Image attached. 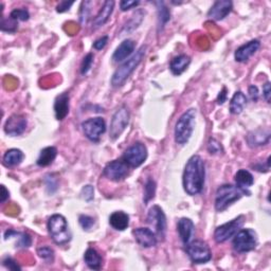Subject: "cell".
I'll return each mask as SVG.
<instances>
[{"label": "cell", "mask_w": 271, "mask_h": 271, "mask_svg": "<svg viewBox=\"0 0 271 271\" xmlns=\"http://www.w3.org/2000/svg\"><path fill=\"white\" fill-rule=\"evenodd\" d=\"M177 231H178L180 240H182V242L185 245H187L188 243L191 242L192 237H193V235H194L195 224L190 218L183 217L178 220Z\"/></svg>", "instance_id": "d6986e66"}, {"label": "cell", "mask_w": 271, "mask_h": 271, "mask_svg": "<svg viewBox=\"0 0 271 271\" xmlns=\"http://www.w3.org/2000/svg\"><path fill=\"white\" fill-rule=\"evenodd\" d=\"M114 8H115V2H112V0H108V2L104 3V6L101 8L100 12L94 19V22H93L94 30H97L106 24V22L109 20L112 12H114Z\"/></svg>", "instance_id": "ffe728a7"}, {"label": "cell", "mask_w": 271, "mask_h": 271, "mask_svg": "<svg viewBox=\"0 0 271 271\" xmlns=\"http://www.w3.org/2000/svg\"><path fill=\"white\" fill-rule=\"evenodd\" d=\"M186 251L194 264H206L212 258V252L209 245L200 240L188 243L186 245Z\"/></svg>", "instance_id": "52a82bcc"}, {"label": "cell", "mask_w": 271, "mask_h": 271, "mask_svg": "<svg viewBox=\"0 0 271 271\" xmlns=\"http://www.w3.org/2000/svg\"><path fill=\"white\" fill-rule=\"evenodd\" d=\"M232 8L233 4L230 0H218L209 10L208 17L217 21L222 20L231 13Z\"/></svg>", "instance_id": "9a60e30c"}, {"label": "cell", "mask_w": 271, "mask_h": 271, "mask_svg": "<svg viewBox=\"0 0 271 271\" xmlns=\"http://www.w3.org/2000/svg\"><path fill=\"white\" fill-rule=\"evenodd\" d=\"M82 128L90 141L98 142L101 138V136L106 131V122L103 118H90L82 123Z\"/></svg>", "instance_id": "8fae6325"}, {"label": "cell", "mask_w": 271, "mask_h": 271, "mask_svg": "<svg viewBox=\"0 0 271 271\" xmlns=\"http://www.w3.org/2000/svg\"><path fill=\"white\" fill-rule=\"evenodd\" d=\"M205 177L206 166L202 158L198 155L192 156L186 164L183 176V185L186 193L191 196L201 193L205 186Z\"/></svg>", "instance_id": "6da1fadb"}, {"label": "cell", "mask_w": 271, "mask_h": 271, "mask_svg": "<svg viewBox=\"0 0 271 271\" xmlns=\"http://www.w3.org/2000/svg\"><path fill=\"white\" fill-rule=\"evenodd\" d=\"M249 96H250L252 101H254V102L257 101V99H258V89H257L256 86L251 85L249 87Z\"/></svg>", "instance_id": "681fc988"}, {"label": "cell", "mask_w": 271, "mask_h": 271, "mask_svg": "<svg viewBox=\"0 0 271 271\" xmlns=\"http://www.w3.org/2000/svg\"><path fill=\"white\" fill-rule=\"evenodd\" d=\"M129 111L125 105H122L116 110L111 118L109 137L111 140H117L125 130L129 123Z\"/></svg>", "instance_id": "9c48e42d"}, {"label": "cell", "mask_w": 271, "mask_h": 271, "mask_svg": "<svg viewBox=\"0 0 271 271\" xmlns=\"http://www.w3.org/2000/svg\"><path fill=\"white\" fill-rule=\"evenodd\" d=\"M92 2H83L80 10V22L81 25H86L90 16V9H92Z\"/></svg>", "instance_id": "d590c367"}, {"label": "cell", "mask_w": 271, "mask_h": 271, "mask_svg": "<svg viewBox=\"0 0 271 271\" xmlns=\"http://www.w3.org/2000/svg\"><path fill=\"white\" fill-rule=\"evenodd\" d=\"M148 158V149L141 142H136L125 151L123 155V160L130 167H139Z\"/></svg>", "instance_id": "30bf717a"}, {"label": "cell", "mask_w": 271, "mask_h": 271, "mask_svg": "<svg viewBox=\"0 0 271 271\" xmlns=\"http://www.w3.org/2000/svg\"><path fill=\"white\" fill-rule=\"evenodd\" d=\"M10 17L16 21L18 20L27 21L30 17V14H29V11L26 9H15L12 11V12H11Z\"/></svg>", "instance_id": "8d00e7d4"}, {"label": "cell", "mask_w": 271, "mask_h": 271, "mask_svg": "<svg viewBox=\"0 0 271 271\" xmlns=\"http://www.w3.org/2000/svg\"><path fill=\"white\" fill-rule=\"evenodd\" d=\"M9 191L7 190V188L5 186H2V199H0V201H2L3 203L9 198Z\"/></svg>", "instance_id": "f907efd6"}, {"label": "cell", "mask_w": 271, "mask_h": 271, "mask_svg": "<svg viewBox=\"0 0 271 271\" xmlns=\"http://www.w3.org/2000/svg\"><path fill=\"white\" fill-rule=\"evenodd\" d=\"M25 155L18 149H11L6 152L3 158V163L7 167H13L19 165L24 160Z\"/></svg>", "instance_id": "484cf974"}, {"label": "cell", "mask_w": 271, "mask_h": 271, "mask_svg": "<svg viewBox=\"0 0 271 271\" xmlns=\"http://www.w3.org/2000/svg\"><path fill=\"white\" fill-rule=\"evenodd\" d=\"M225 100H227V88L223 87L221 92L219 93L218 97H217V103L219 105H222L225 102Z\"/></svg>", "instance_id": "c3c4849f"}, {"label": "cell", "mask_w": 271, "mask_h": 271, "mask_svg": "<svg viewBox=\"0 0 271 271\" xmlns=\"http://www.w3.org/2000/svg\"><path fill=\"white\" fill-rule=\"evenodd\" d=\"M234 180H235L236 187L243 190V191H246V192H248L247 190L249 189L250 187H252L254 184V178H253L252 174L249 171H247V169H244V168L240 169V171H237V173L235 174Z\"/></svg>", "instance_id": "d4e9b609"}, {"label": "cell", "mask_w": 271, "mask_h": 271, "mask_svg": "<svg viewBox=\"0 0 271 271\" xmlns=\"http://www.w3.org/2000/svg\"><path fill=\"white\" fill-rule=\"evenodd\" d=\"M270 141V130L269 129H256L250 131L247 136V142L251 148H257L268 144Z\"/></svg>", "instance_id": "44dd1931"}, {"label": "cell", "mask_w": 271, "mask_h": 271, "mask_svg": "<svg viewBox=\"0 0 271 271\" xmlns=\"http://www.w3.org/2000/svg\"><path fill=\"white\" fill-rule=\"evenodd\" d=\"M56 156H58V150L54 146H48L40 151L36 163L39 166H48L53 163Z\"/></svg>", "instance_id": "83f0119b"}, {"label": "cell", "mask_w": 271, "mask_h": 271, "mask_svg": "<svg viewBox=\"0 0 271 271\" xmlns=\"http://www.w3.org/2000/svg\"><path fill=\"white\" fill-rule=\"evenodd\" d=\"M261 47V42L257 39H253L243 44L234 53L235 61L239 63H245L249 60L252 55L256 53V51Z\"/></svg>", "instance_id": "e0dca14e"}, {"label": "cell", "mask_w": 271, "mask_h": 271, "mask_svg": "<svg viewBox=\"0 0 271 271\" xmlns=\"http://www.w3.org/2000/svg\"><path fill=\"white\" fill-rule=\"evenodd\" d=\"M208 151L211 155H218L222 153V146L217 140L210 139L208 143Z\"/></svg>", "instance_id": "60d3db41"}, {"label": "cell", "mask_w": 271, "mask_h": 271, "mask_svg": "<svg viewBox=\"0 0 271 271\" xmlns=\"http://www.w3.org/2000/svg\"><path fill=\"white\" fill-rule=\"evenodd\" d=\"M44 186H46V190L50 195L54 194L59 189V180L58 177L53 174H49L44 177Z\"/></svg>", "instance_id": "e575fe53"}, {"label": "cell", "mask_w": 271, "mask_h": 271, "mask_svg": "<svg viewBox=\"0 0 271 271\" xmlns=\"http://www.w3.org/2000/svg\"><path fill=\"white\" fill-rule=\"evenodd\" d=\"M156 5L158 6V30L161 31L167 24V21L171 19V12L164 3L159 2L156 3Z\"/></svg>", "instance_id": "1f68e13d"}, {"label": "cell", "mask_w": 271, "mask_h": 271, "mask_svg": "<svg viewBox=\"0 0 271 271\" xmlns=\"http://www.w3.org/2000/svg\"><path fill=\"white\" fill-rule=\"evenodd\" d=\"M37 254L38 256L43 259L47 264H52L54 262V251L52 248L48 246H41L37 248Z\"/></svg>", "instance_id": "d6a6232c"}, {"label": "cell", "mask_w": 271, "mask_h": 271, "mask_svg": "<svg viewBox=\"0 0 271 271\" xmlns=\"http://www.w3.org/2000/svg\"><path fill=\"white\" fill-rule=\"evenodd\" d=\"M190 64H191L190 56L182 54L176 56V58H174L171 61V63H169V69H171L174 75H180L188 69Z\"/></svg>", "instance_id": "cb8c5ba5"}, {"label": "cell", "mask_w": 271, "mask_h": 271, "mask_svg": "<svg viewBox=\"0 0 271 271\" xmlns=\"http://www.w3.org/2000/svg\"><path fill=\"white\" fill-rule=\"evenodd\" d=\"M250 194L249 192L243 191L232 185H222L216 191L215 209L217 212L227 210L233 202L240 200L244 195Z\"/></svg>", "instance_id": "5b68a950"}, {"label": "cell", "mask_w": 271, "mask_h": 271, "mask_svg": "<svg viewBox=\"0 0 271 271\" xmlns=\"http://www.w3.org/2000/svg\"><path fill=\"white\" fill-rule=\"evenodd\" d=\"M136 242L144 248H151L157 245V235L150 228H137L132 231Z\"/></svg>", "instance_id": "2e32d148"}, {"label": "cell", "mask_w": 271, "mask_h": 271, "mask_svg": "<svg viewBox=\"0 0 271 271\" xmlns=\"http://www.w3.org/2000/svg\"><path fill=\"white\" fill-rule=\"evenodd\" d=\"M0 26H2V30L4 32H11V33H13V32H15L17 30V26L18 25H17V21L14 20V19H12L11 17H9L8 19L5 18V17H3V19H2V25H0Z\"/></svg>", "instance_id": "74e56055"}, {"label": "cell", "mask_w": 271, "mask_h": 271, "mask_svg": "<svg viewBox=\"0 0 271 271\" xmlns=\"http://www.w3.org/2000/svg\"><path fill=\"white\" fill-rule=\"evenodd\" d=\"M27 119L21 115L11 116L5 124V132L9 136H19L24 133L27 128Z\"/></svg>", "instance_id": "5bb4252c"}, {"label": "cell", "mask_w": 271, "mask_h": 271, "mask_svg": "<svg viewBox=\"0 0 271 271\" xmlns=\"http://www.w3.org/2000/svg\"><path fill=\"white\" fill-rule=\"evenodd\" d=\"M245 221L246 217L244 215H240L236 218L219 225V227L215 229V232H214V240L218 244L227 242L242 229Z\"/></svg>", "instance_id": "ba28073f"}, {"label": "cell", "mask_w": 271, "mask_h": 271, "mask_svg": "<svg viewBox=\"0 0 271 271\" xmlns=\"http://www.w3.org/2000/svg\"><path fill=\"white\" fill-rule=\"evenodd\" d=\"M156 194V183L153 179H148L144 187V203H149Z\"/></svg>", "instance_id": "836d02e7"}, {"label": "cell", "mask_w": 271, "mask_h": 271, "mask_svg": "<svg viewBox=\"0 0 271 271\" xmlns=\"http://www.w3.org/2000/svg\"><path fill=\"white\" fill-rule=\"evenodd\" d=\"M109 223L112 228L118 231H124L129 225L128 214L123 211L114 212L109 216Z\"/></svg>", "instance_id": "603a6c76"}, {"label": "cell", "mask_w": 271, "mask_h": 271, "mask_svg": "<svg viewBox=\"0 0 271 271\" xmlns=\"http://www.w3.org/2000/svg\"><path fill=\"white\" fill-rule=\"evenodd\" d=\"M94 59H95V56L93 53H88L84 58L82 65H81V73L83 75L87 74L88 71L90 70V68H92L93 63H94Z\"/></svg>", "instance_id": "f35d334b"}, {"label": "cell", "mask_w": 271, "mask_h": 271, "mask_svg": "<svg viewBox=\"0 0 271 271\" xmlns=\"http://www.w3.org/2000/svg\"><path fill=\"white\" fill-rule=\"evenodd\" d=\"M107 41H108V36H102L101 38L97 39L95 42H94V48L96 50H102L104 49V47L107 44Z\"/></svg>", "instance_id": "f6af8a7d"}, {"label": "cell", "mask_w": 271, "mask_h": 271, "mask_svg": "<svg viewBox=\"0 0 271 271\" xmlns=\"http://www.w3.org/2000/svg\"><path fill=\"white\" fill-rule=\"evenodd\" d=\"M70 109V97L68 93H63L56 97L54 102V112L55 117L59 121L64 120L69 114Z\"/></svg>", "instance_id": "ac0fdd59"}, {"label": "cell", "mask_w": 271, "mask_h": 271, "mask_svg": "<svg viewBox=\"0 0 271 271\" xmlns=\"http://www.w3.org/2000/svg\"><path fill=\"white\" fill-rule=\"evenodd\" d=\"M144 11L142 10H138L137 12H136L131 18L126 22L125 25L123 26L122 30L120 31V36L122 35H125V34H130L132 33L136 29H137L140 25H141V22L144 18Z\"/></svg>", "instance_id": "4316f807"}, {"label": "cell", "mask_w": 271, "mask_h": 271, "mask_svg": "<svg viewBox=\"0 0 271 271\" xmlns=\"http://www.w3.org/2000/svg\"><path fill=\"white\" fill-rule=\"evenodd\" d=\"M146 49L148 47L142 46L138 49L129 60H127L125 63H123L118 69L115 71L114 75L111 77V85L115 87H119L125 83V81L130 76V74L136 70L140 63L142 62L143 58L145 56Z\"/></svg>", "instance_id": "7a4b0ae2"}, {"label": "cell", "mask_w": 271, "mask_h": 271, "mask_svg": "<svg viewBox=\"0 0 271 271\" xmlns=\"http://www.w3.org/2000/svg\"><path fill=\"white\" fill-rule=\"evenodd\" d=\"M130 166L124 160H114L106 164L103 175L111 182H122L129 175Z\"/></svg>", "instance_id": "7c38bea8"}, {"label": "cell", "mask_w": 271, "mask_h": 271, "mask_svg": "<svg viewBox=\"0 0 271 271\" xmlns=\"http://www.w3.org/2000/svg\"><path fill=\"white\" fill-rule=\"evenodd\" d=\"M270 95H271V89H270V82H267L264 87H263V97L266 100L267 103H270Z\"/></svg>", "instance_id": "7dc6e473"}, {"label": "cell", "mask_w": 271, "mask_h": 271, "mask_svg": "<svg viewBox=\"0 0 271 271\" xmlns=\"http://www.w3.org/2000/svg\"><path fill=\"white\" fill-rule=\"evenodd\" d=\"M48 232L52 241L58 245H65L71 241V231L67 219L61 214H54L48 220Z\"/></svg>", "instance_id": "277c9868"}, {"label": "cell", "mask_w": 271, "mask_h": 271, "mask_svg": "<svg viewBox=\"0 0 271 271\" xmlns=\"http://www.w3.org/2000/svg\"><path fill=\"white\" fill-rule=\"evenodd\" d=\"M78 222H80L81 227L84 231H89L95 225V219L88 215H81L78 217Z\"/></svg>", "instance_id": "ab89813d"}, {"label": "cell", "mask_w": 271, "mask_h": 271, "mask_svg": "<svg viewBox=\"0 0 271 271\" xmlns=\"http://www.w3.org/2000/svg\"><path fill=\"white\" fill-rule=\"evenodd\" d=\"M233 237V249L239 253L250 252L257 246V235L252 229H241Z\"/></svg>", "instance_id": "8992f818"}, {"label": "cell", "mask_w": 271, "mask_h": 271, "mask_svg": "<svg viewBox=\"0 0 271 271\" xmlns=\"http://www.w3.org/2000/svg\"><path fill=\"white\" fill-rule=\"evenodd\" d=\"M3 264L5 267H7L10 270H21V267L17 264V262L14 261V259L10 256H8L4 259Z\"/></svg>", "instance_id": "7bdbcfd3"}, {"label": "cell", "mask_w": 271, "mask_h": 271, "mask_svg": "<svg viewBox=\"0 0 271 271\" xmlns=\"http://www.w3.org/2000/svg\"><path fill=\"white\" fill-rule=\"evenodd\" d=\"M12 237H17L18 241L16 244V247H21V248H29L32 245V240L31 236L28 233H22L18 232L15 230H7L5 233V240L8 241L9 239H12Z\"/></svg>", "instance_id": "4dcf8cb0"}, {"label": "cell", "mask_w": 271, "mask_h": 271, "mask_svg": "<svg viewBox=\"0 0 271 271\" xmlns=\"http://www.w3.org/2000/svg\"><path fill=\"white\" fill-rule=\"evenodd\" d=\"M136 43L131 39H125L120 43V46L116 49L112 55V60L116 63H121L124 60H126L129 55L132 54L134 51Z\"/></svg>", "instance_id": "7402d4cb"}, {"label": "cell", "mask_w": 271, "mask_h": 271, "mask_svg": "<svg viewBox=\"0 0 271 271\" xmlns=\"http://www.w3.org/2000/svg\"><path fill=\"white\" fill-rule=\"evenodd\" d=\"M196 122V109L190 108L180 116L175 126V141L177 144L185 145L189 142L194 131Z\"/></svg>", "instance_id": "3957f363"}, {"label": "cell", "mask_w": 271, "mask_h": 271, "mask_svg": "<svg viewBox=\"0 0 271 271\" xmlns=\"http://www.w3.org/2000/svg\"><path fill=\"white\" fill-rule=\"evenodd\" d=\"M81 195H82V198L86 201H92L95 197V189L93 186L90 185H87L85 186L83 189H82V192H81Z\"/></svg>", "instance_id": "b9f144b4"}, {"label": "cell", "mask_w": 271, "mask_h": 271, "mask_svg": "<svg viewBox=\"0 0 271 271\" xmlns=\"http://www.w3.org/2000/svg\"><path fill=\"white\" fill-rule=\"evenodd\" d=\"M73 2H62L58 7H56V11H58L59 13H64V12H67V11H69V9L73 6Z\"/></svg>", "instance_id": "bcb514c9"}, {"label": "cell", "mask_w": 271, "mask_h": 271, "mask_svg": "<svg viewBox=\"0 0 271 271\" xmlns=\"http://www.w3.org/2000/svg\"><path fill=\"white\" fill-rule=\"evenodd\" d=\"M247 105V98L242 92H236L230 102V112L233 115H240Z\"/></svg>", "instance_id": "f546056e"}, {"label": "cell", "mask_w": 271, "mask_h": 271, "mask_svg": "<svg viewBox=\"0 0 271 271\" xmlns=\"http://www.w3.org/2000/svg\"><path fill=\"white\" fill-rule=\"evenodd\" d=\"M139 5H140V2H133V0H122V2L120 3V8H121V11L125 12V11L138 7Z\"/></svg>", "instance_id": "ee69618b"}, {"label": "cell", "mask_w": 271, "mask_h": 271, "mask_svg": "<svg viewBox=\"0 0 271 271\" xmlns=\"http://www.w3.org/2000/svg\"><path fill=\"white\" fill-rule=\"evenodd\" d=\"M148 222L155 229V233L158 237L164 240L167 222L163 210L159 206H153L148 214Z\"/></svg>", "instance_id": "4fadbf2b"}, {"label": "cell", "mask_w": 271, "mask_h": 271, "mask_svg": "<svg viewBox=\"0 0 271 271\" xmlns=\"http://www.w3.org/2000/svg\"><path fill=\"white\" fill-rule=\"evenodd\" d=\"M84 261L90 269L100 270L102 267V256L94 248H88L86 250L84 254Z\"/></svg>", "instance_id": "f1b7e54d"}]
</instances>
